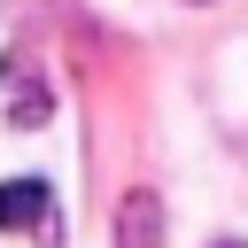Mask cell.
I'll return each instance as SVG.
<instances>
[{
	"label": "cell",
	"instance_id": "cell-4",
	"mask_svg": "<svg viewBox=\"0 0 248 248\" xmlns=\"http://www.w3.org/2000/svg\"><path fill=\"white\" fill-rule=\"evenodd\" d=\"M209 248H248V240H240V232H225V240H209Z\"/></svg>",
	"mask_w": 248,
	"mask_h": 248
},
{
	"label": "cell",
	"instance_id": "cell-1",
	"mask_svg": "<svg viewBox=\"0 0 248 248\" xmlns=\"http://www.w3.org/2000/svg\"><path fill=\"white\" fill-rule=\"evenodd\" d=\"M116 248H163V202H155V186H132L116 202Z\"/></svg>",
	"mask_w": 248,
	"mask_h": 248
},
{
	"label": "cell",
	"instance_id": "cell-5",
	"mask_svg": "<svg viewBox=\"0 0 248 248\" xmlns=\"http://www.w3.org/2000/svg\"><path fill=\"white\" fill-rule=\"evenodd\" d=\"M194 8H202V0H194Z\"/></svg>",
	"mask_w": 248,
	"mask_h": 248
},
{
	"label": "cell",
	"instance_id": "cell-2",
	"mask_svg": "<svg viewBox=\"0 0 248 248\" xmlns=\"http://www.w3.org/2000/svg\"><path fill=\"white\" fill-rule=\"evenodd\" d=\"M46 217V178H8L0 186V232H31Z\"/></svg>",
	"mask_w": 248,
	"mask_h": 248
},
{
	"label": "cell",
	"instance_id": "cell-3",
	"mask_svg": "<svg viewBox=\"0 0 248 248\" xmlns=\"http://www.w3.org/2000/svg\"><path fill=\"white\" fill-rule=\"evenodd\" d=\"M46 116H54V93H46V85H23V93L8 101V124H16V132H39Z\"/></svg>",
	"mask_w": 248,
	"mask_h": 248
}]
</instances>
